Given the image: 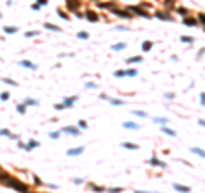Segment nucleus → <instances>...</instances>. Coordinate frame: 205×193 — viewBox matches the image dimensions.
<instances>
[{"mask_svg": "<svg viewBox=\"0 0 205 193\" xmlns=\"http://www.w3.org/2000/svg\"><path fill=\"white\" fill-rule=\"evenodd\" d=\"M7 185L9 186H12V188H16L17 192H22V193H27V186L24 185V183H21V181H17V179H14L12 176L9 178V181H7Z\"/></svg>", "mask_w": 205, "mask_h": 193, "instance_id": "1", "label": "nucleus"}, {"mask_svg": "<svg viewBox=\"0 0 205 193\" xmlns=\"http://www.w3.org/2000/svg\"><path fill=\"white\" fill-rule=\"evenodd\" d=\"M113 12H114L118 17H123V19H130V17H132V14L128 12V10H118V9L113 7Z\"/></svg>", "mask_w": 205, "mask_h": 193, "instance_id": "2", "label": "nucleus"}, {"mask_svg": "<svg viewBox=\"0 0 205 193\" xmlns=\"http://www.w3.org/2000/svg\"><path fill=\"white\" fill-rule=\"evenodd\" d=\"M130 12H135V14H138V16H142V17H150V16H147V12L142 10L140 7H130Z\"/></svg>", "mask_w": 205, "mask_h": 193, "instance_id": "3", "label": "nucleus"}, {"mask_svg": "<svg viewBox=\"0 0 205 193\" xmlns=\"http://www.w3.org/2000/svg\"><path fill=\"white\" fill-rule=\"evenodd\" d=\"M60 133H70V135H79V130L77 128H72V127H67V128H62Z\"/></svg>", "mask_w": 205, "mask_h": 193, "instance_id": "4", "label": "nucleus"}, {"mask_svg": "<svg viewBox=\"0 0 205 193\" xmlns=\"http://www.w3.org/2000/svg\"><path fill=\"white\" fill-rule=\"evenodd\" d=\"M19 63H21L22 67H26V68H31V70H36V68H38L36 65H34V63H31L29 60H21Z\"/></svg>", "mask_w": 205, "mask_h": 193, "instance_id": "5", "label": "nucleus"}, {"mask_svg": "<svg viewBox=\"0 0 205 193\" xmlns=\"http://www.w3.org/2000/svg\"><path fill=\"white\" fill-rule=\"evenodd\" d=\"M149 164H152V166H157V168H166V164L162 162V161H159V159H156V157H152L149 161Z\"/></svg>", "mask_w": 205, "mask_h": 193, "instance_id": "6", "label": "nucleus"}, {"mask_svg": "<svg viewBox=\"0 0 205 193\" xmlns=\"http://www.w3.org/2000/svg\"><path fill=\"white\" fill-rule=\"evenodd\" d=\"M156 17L157 19H162V21H173V17L169 14H166V12H156Z\"/></svg>", "mask_w": 205, "mask_h": 193, "instance_id": "7", "label": "nucleus"}, {"mask_svg": "<svg viewBox=\"0 0 205 193\" xmlns=\"http://www.w3.org/2000/svg\"><path fill=\"white\" fill-rule=\"evenodd\" d=\"M123 127H125V128H132V130H138V128H140V125H137V123H133V121H125Z\"/></svg>", "mask_w": 205, "mask_h": 193, "instance_id": "8", "label": "nucleus"}, {"mask_svg": "<svg viewBox=\"0 0 205 193\" xmlns=\"http://www.w3.org/2000/svg\"><path fill=\"white\" fill-rule=\"evenodd\" d=\"M82 152H84V147H77V149H70L67 154L69 155H80Z\"/></svg>", "mask_w": 205, "mask_h": 193, "instance_id": "9", "label": "nucleus"}, {"mask_svg": "<svg viewBox=\"0 0 205 193\" xmlns=\"http://www.w3.org/2000/svg\"><path fill=\"white\" fill-rule=\"evenodd\" d=\"M86 19L93 21V22H97V19H99V17H97V16H96V12H91V10H89V12H87V14H86Z\"/></svg>", "mask_w": 205, "mask_h": 193, "instance_id": "10", "label": "nucleus"}, {"mask_svg": "<svg viewBox=\"0 0 205 193\" xmlns=\"http://www.w3.org/2000/svg\"><path fill=\"white\" fill-rule=\"evenodd\" d=\"M123 147L125 149H130V151H137L138 149V145L137 144H132V142H123Z\"/></svg>", "mask_w": 205, "mask_h": 193, "instance_id": "11", "label": "nucleus"}, {"mask_svg": "<svg viewBox=\"0 0 205 193\" xmlns=\"http://www.w3.org/2000/svg\"><path fill=\"white\" fill-rule=\"evenodd\" d=\"M75 101H77V96H70V97H67L65 99V103H63V106H72Z\"/></svg>", "mask_w": 205, "mask_h": 193, "instance_id": "12", "label": "nucleus"}, {"mask_svg": "<svg viewBox=\"0 0 205 193\" xmlns=\"http://www.w3.org/2000/svg\"><path fill=\"white\" fill-rule=\"evenodd\" d=\"M174 190H178V192H183V193H190V186H183V185H174Z\"/></svg>", "mask_w": 205, "mask_h": 193, "instance_id": "13", "label": "nucleus"}, {"mask_svg": "<svg viewBox=\"0 0 205 193\" xmlns=\"http://www.w3.org/2000/svg\"><path fill=\"white\" fill-rule=\"evenodd\" d=\"M38 145H39V142H36V140H31L27 145H24V149H26V151H31V149H34V147H38Z\"/></svg>", "mask_w": 205, "mask_h": 193, "instance_id": "14", "label": "nucleus"}, {"mask_svg": "<svg viewBox=\"0 0 205 193\" xmlns=\"http://www.w3.org/2000/svg\"><path fill=\"white\" fill-rule=\"evenodd\" d=\"M45 27H46V29H51V31H55V33H60V31H62L58 26H55V24H50V22H46V24H45Z\"/></svg>", "mask_w": 205, "mask_h": 193, "instance_id": "15", "label": "nucleus"}, {"mask_svg": "<svg viewBox=\"0 0 205 193\" xmlns=\"http://www.w3.org/2000/svg\"><path fill=\"white\" fill-rule=\"evenodd\" d=\"M0 135H2V137H10V138H17L16 135H12L7 128H2V130H0Z\"/></svg>", "mask_w": 205, "mask_h": 193, "instance_id": "16", "label": "nucleus"}, {"mask_svg": "<svg viewBox=\"0 0 205 193\" xmlns=\"http://www.w3.org/2000/svg\"><path fill=\"white\" fill-rule=\"evenodd\" d=\"M67 5H69V9H72V10H77V9H79V2L74 3V0H67Z\"/></svg>", "mask_w": 205, "mask_h": 193, "instance_id": "17", "label": "nucleus"}, {"mask_svg": "<svg viewBox=\"0 0 205 193\" xmlns=\"http://www.w3.org/2000/svg\"><path fill=\"white\" fill-rule=\"evenodd\" d=\"M3 31H5V33H9V34H14V33H17V27H14V26H5V27H3Z\"/></svg>", "mask_w": 205, "mask_h": 193, "instance_id": "18", "label": "nucleus"}, {"mask_svg": "<svg viewBox=\"0 0 205 193\" xmlns=\"http://www.w3.org/2000/svg\"><path fill=\"white\" fill-rule=\"evenodd\" d=\"M162 132H164V133H166V135L176 137V132H174V130H171V128H168V127H162Z\"/></svg>", "mask_w": 205, "mask_h": 193, "instance_id": "19", "label": "nucleus"}, {"mask_svg": "<svg viewBox=\"0 0 205 193\" xmlns=\"http://www.w3.org/2000/svg\"><path fill=\"white\" fill-rule=\"evenodd\" d=\"M150 48H152V41H145V43H142V50H144V51H149Z\"/></svg>", "mask_w": 205, "mask_h": 193, "instance_id": "20", "label": "nucleus"}, {"mask_svg": "<svg viewBox=\"0 0 205 193\" xmlns=\"http://www.w3.org/2000/svg\"><path fill=\"white\" fill-rule=\"evenodd\" d=\"M183 22H185L186 26H195V24H197V21L191 19V17H185V19H183Z\"/></svg>", "mask_w": 205, "mask_h": 193, "instance_id": "21", "label": "nucleus"}, {"mask_svg": "<svg viewBox=\"0 0 205 193\" xmlns=\"http://www.w3.org/2000/svg\"><path fill=\"white\" fill-rule=\"evenodd\" d=\"M125 46H127L125 43H120V44H113V46H111V50H114V51H120V50H123Z\"/></svg>", "mask_w": 205, "mask_h": 193, "instance_id": "22", "label": "nucleus"}, {"mask_svg": "<svg viewBox=\"0 0 205 193\" xmlns=\"http://www.w3.org/2000/svg\"><path fill=\"white\" fill-rule=\"evenodd\" d=\"M142 62V57H133V58H127V63H138Z\"/></svg>", "mask_w": 205, "mask_h": 193, "instance_id": "23", "label": "nucleus"}, {"mask_svg": "<svg viewBox=\"0 0 205 193\" xmlns=\"http://www.w3.org/2000/svg\"><path fill=\"white\" fill-rule=\"evenodd\" d=\"M2 80H3L5 84H9V86H14V87L17 86V82H16V80H12V79H7V77H3Z\"/></svg>", "mask_w": 205, "mask_h": 193, "instance_id": "24", "label": "nucleus"}, {"mask_svg": "<svg viewBox=\"0 0 205 193\" xmlns=\"http://www.w3.org/2000/svg\"><path fill=\"white\" fill-rule=\"evenodd\" d=\"M181 41H183V43H193L195 38H191V36H181Z\"/></svg>", "mask_w": 205, "mask_h": 193, "instance_id": "25", "label": "nucleus"}, {"mask_svg": "<svg viewBox=\"0 0 205 193\" xmlns=\"http://www.w3.org/2000/svg\"><path fill=\"white\" fill-rule=\"evenodd\" d=\"M17 111L21 115H24L26 113V104H17Z\"/></svg>", "mask_w": 205, "mask_h": 193, "instance_id": "26", "label": "nucleus"}, {"mask_svg": "<svg viewBox=\"0 0 205 193\" xmlns=\"http://www.w3.org/2000/svg\"><path fill=\"white\" fill-rule=\"evenodd\" d=\"M125 75H130V77H135L137 75V70H133V68H130V70H127V72H123Z\"/></svg>", "mask_w": 205, "mask_h": 193, "instance_id": "27", "label": "nucleus"}, {"mask_svg": "<svg viewBox=\"0 0 205 193\" xmlns=\"http://www.w3.org/2000/svg\"><path fill=\"white\" fill-rule=\"evenodd\" d=\"M77 38H79V39H89V34L82 31V33H79V34H77Z\"/></svg>", "mask_w": 205, "mask_h": 193, "instance_id": "28", "label": "nucleus"}, {"mask_svg": "<svg viewBox=\"0 0 205 193\" xmlns=\"http://www.w3.org/2000/svg\"><path fill=\"white\" fill-rule=\"evenodd\" d=\"M154 121H156V123H162V125H164V123H168V118H154Z\"/></svg>", "mask_w": 205, "mask_h": 193, "instance_id": "29", "label": "nucleus"}, {"mask_svg": "<svg viewBox=\"0 0 205 193\" xmlns=\"http://www.w3.org/2000/svg\"><path fill=\"white\" fill-rule=\"evenodd\" d=\"M191 152H195V154H198L200 157H204V151H202V149H197V147H195V149H191Z\"/></svg>", "mask_w": 205, "mask_h": 193, "instance_id": "30", "label": "nucleus"}, {"mask_svg": "<svg viewBox=\"0 0 205 193\" xmlns=\"http://www.w3.org/2000/svg\"><path fill=\"white\" fill-rule=\"evenodd\" d=\"M9 97H10V94H9V92H2V94H0V99H2V101H7Z\"/></svg>", "mask_w": 205, "mask_h": 193, "instance_id": "31", "label": "nucleus"}, {"mask_svg": "<svg viewBox=\"0 0 205 193\" xmlns=\"http://www.w3.org/2000/svg\"><path fill=\"white\" fill-rule=\"evenodd\" d=\"M58 16H60V17H63L65 21H69V16H67L65 12H62V9H58Z\"/></svg>", "mask_w": 205, "mask_h": 193, "instance_id": "32", "label": "nucleus"}, {"mask_svg": "<svg viewBox=\"0 0 205 193\" xmlns=\"http://www.w3.org/2000/svg\"><path fill=\"white\" fill-rule=\"evenodd\" d=\"M38 34H39L38 31H31V33H26V36H27V38H33V36H38Z\"/></svg>", "mask_w": 205, "mask_h": 193, "instance_id": "33", "label": "nucleus"}, {"mask_svg": "<svg viewBox=\"0 0 205 193\" xmlns=\"http://www.w3.org/2000/svg\"><path fill=\"white\" fill-rule=\"evenodd\" d=\"M178 12H180L181 16H186V14H188V10H186V9H183V7H180V9H178Z\"/></svg>", "mask_w": 205, "mask_h": 193, "instance_id": "34", "label": "nucleus"}, {"mask_svg": "<svg viewBox=\"0 0 205 193\" xmlns=\"http://www.w3.org/2000/svg\"><path fill=\"white\" fill-rule=\"evenodd\" d=\"M24 104H34V106H36L38 101H34V99H26V103H24Z\"/></svg>", "mask_w": 205, "mask_h": 193, "instance_id": "35", "label": "nucleus"}, {"mask_svg": "<svg viewBox=\"0 0 205 193\" xmlns=\"http://www.w3.org/2000/svg\"><path fill=\"white\" fill-rule=\"evenodd\" d=\"M79 127H80V128H87V123H86L84 120H80V121H79Z\"/></svg>", "mask_w": 205, "mask_h": 193, "instance_id": "36", "label": "nucleus"}, {"mask_svg": "<svg viewBox=\"0 0 205 193\" xmlns=\"http://www.w3.org/2000/svg\"><path fill=\"white\" fill-rule=\"evenodd\" d=\"M110 192L111 193H120V192H123V188H111Z\"/></svg>", "mask_w": 205, "mask_h": 193, "instance_id": "37", "label": "nucleus"}, {"mask_svg": "<svg viewBox=\"0 0 205 193\" xmlns=\"http://www.w3.org/2000/svg\"><path fill=\"white\" fill-rule=\"evenodd\" d=\"M86 87H87V89H94V87H96V84H93V82H87V84H86Z\"/></svg>", "mask_w": 205, "mask_h": 193, "instance_id": "38", "label": "nucleus"}, {"mask_svg": "<svg viewBox=\"0 0 205 193\" xmlns=\"http://www.w3.org/2000/svg\"><path fill=\"white\" fill-rule=\"evenodd\" d=\"M50 137H51V138H58V137H60V132H53V133H50Z\"/></svg>", "mask_w": 205, "mask_h": 193, "instance_id": "39", "label": "nucleus"}, {"mask_svg": "<svg viewBox=\"0 0 205 193\" xmlns=\"http://www.w3.org/2000/svg\"><path fill=\"white\" fill-rule=\"evenodd\" d=\"M113 104H123V101H120V99H111Z\"/></svg>", "mask_w": 205, "mask_h": 193, "instance_id": "40", "label": "nucleus"}, {"mask_svg": "<svg viewBox=\"0 0 205 193\" xmlns=\"http://www.w3.org/2000/svg\"><path fill=\"white\" fill-rule=\"evenodd\" d=\"M63 108H65L63 103H62V104H55V110H63Z\"/></svg>", "mask_w": 205, "mask_h": 193, "instance_id": "41", "label": "nucleus"}, {"mask_svg": "<svg viewBox=\"0 0 205 193\" xmlns=\"http://www.w3.org/2000/svg\"><path fill=\"white\" fill-rule=\"evenodd\" d=\"M135 115H138V116H144V118L147 116V115H145V113H144V111H135Z\"/></svg>", "mask_w": 205, "mask_h": 193, "instance_id": "42", "label": "nucleus"}, {"mask_svg": "<svg viewBox=\"0 0 205 193\" xmlns=\"http://www.w3.org/2000/svg\"><path fill=\"white\" fill-rule=\"evenodd\" d=\"M123 75H125L123 72H114V77H123Z\"/></svg>", "mask_w": 205, "mask_h": 193, "instance_id": "43", "label": "nucleus"}, {"mask_svg": "<svg viewBox=\"0 0 205 193\" xmlns=\"http://www.w3.org/2000/svg\"><path fill=\"white\" fill-rule=\"evenodd\" d=\"M38 2H39L38 5H46V3H48V0H38Z\"/></svg>", "mask_w": 205, "mask_h": 193, "instance_id": "44", "label": "nucleus"}, {"mask_svg": "<svg viewBox=\"0 0 205 193\" xmlns=\"http://www.w3.org/2000/svg\"><path fill=\"white\" fill-rule=\"evenodd\" d=\"M94 192H103V188H99V186H93Z\"/></svg>", "mask_w": 205, "mask_h": 193, "instance_id": "45", "label": "nucleus"}, {"mask_svg": "<svg viewBox=\"0 0 205 193\" xmlns=\"http://www.w3.org/2000/svg\"><path fill=\"white\" fill-rule=\"evenodd\" d=\"M0 17H2V14H0Z\"/></svg>", "mask_w": 205, "mask_h": 193, "instance_id": "46", "label": "nucleus"}]
</instances>
